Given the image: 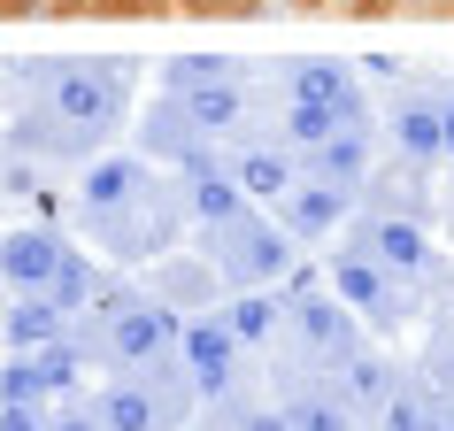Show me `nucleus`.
<instances>
[{
	"instance_id": "obj_21",
	"label": "nucleus",
	"mask_w": 454,
	"mask_h": 431,
	"mask_svg": "<svg viewBox=\"0 0 454 431\" xmlns=\"http://www.w3.org/2000/svg\"><path fill=\"white\" fill-rule=\"evenodd\" d=\"M54 431H108V416H100V401H77L54 416Z\"/></svg>"
},
{
	"instance_id": "obj_3",
	"label": "nucleus",
	"mask_w": 454,
	"mask_h": 431,
	"mask_svg": "<svg viewBox=\"0 0 454 431\" xmlns=\"http://www.w3.org/2000/svg\"><path fill=\"white\" fill-rule=\"evenodd\" d=\"M24 85H39V116L77 123V131L108 139V131L123 123V108H131V85H139V70H131V62L77 54V62H39V77H24Z\"/></svg>"
},
{
	"instance_id": "obj_17",
	"label": "nucleus",
	"mask_w": 454,
	"mask_h": 431,
	"mask_svg": "<svg viewBox=\"0 0 454 431\" xmlns=\"http://www.w3.org/2000/svg\"><path fill=\"white\" fill-rule=\"evenodd\" d=\"M231 332H239V347H262V339L278 332V301H270V293H239V301H231Z\"/></svg>"
},
{
	"instance_id": "obj_20",
	"label": "nucleus",
	"mask_w": 454,
	"mask_h": 431,
	"mask_svg": "<svg viewBox=\"0 0 454 431\" xmlns=\"http://www.w3.org/2000/svg\"><path fill=\"white\" fill-rule=\"evenodd\" d=\"M185 16H262V0H177Z\"/></svg>"
},
{
	"instance_id": "obj_19",
	"label": "nucleus",
	"mask_w": 454,
	"mask_h": 431,
	"mask_svg": "<svg viewBox=\"0 0 454 431\" xmlns=\"http://www.w3.org/2000/svg\"><path fill=\"white\" fill-rule=\"evenodd\" d=\"M154 8H177V0H70V16H154Z\"/></svg>"
},
{
	"instance_id": "obj_14",
	"label": "nucleus",
	"mask_w": 454,
	"mask_h": 431,
	"mask_svg": "<svg viewBox=\"0 0 454 431\" xmlns=\"http://www.w3.org/2000/svg\"><path fill=\"white\" fill-rule=\"evenodd\" d=\"M239 185L262 200V208H286V192L301 185V169L278 154V146H254V154H239Z\"/></svg>"
},
{
	"instance_id": "obj_5",
	"label": "nucleus",
	"mask_w": 454,
	"mask_h": 431,
	"mask_svg": "<svg viewBox=\"0 0 454 431\" xmlns=\"http://www.w3.org/2000/svg\"><path fill=\"white\" fill-rule=\"evenodd\" d=\"M169 93L192 108V123L200 131H231L239 123V108H247V93H239V77H231V62H208V54H185V62H169Z\"/></svg>"
},
{
	"instance_id": "obj_12",
	"label": "nucleus",
	"mask_w": 454,
	"mask_h": 431,
	"mask_svg": "<svg viewBox=\"0 0 454 431\" xmlns=\"http://www.w3.org/2000/svg\"><path fill=\"white\" fill-rule=\"evenodd\" d=\"M347 200H355V192L347 185H324V177H301V185L286 192V231H301V239H316V231H332L339 216H347Z\"/></svg>"
},
{
	"instance_id": "obj_2",
	"label": "nucleus",
	"mask_w": 454,
	"mask_h": 431,
	"mask_svg": "<svg viewBox=\"0 0 454 431\" xmlns=\"http://www.w3.org/2000/svg\"><path fill=\"white\" fill-rule=\"evenodd\" d=\"M77 339L108 370H146V362L185 355V309H169L162 293H139V286H100V301H93Z\"/></svg>"
},
{
	"instance_id": "obj_11",
	"label": "nucleus",
	"mask_w": 454,
	"mask_h": 431,
	"mask_svg": "<svg viewBox=\"0 0 454 431\" xmlns=\"http://www.w3.org/2000/svg\"><path fill=\"white\" fill-rule=\"evenodd\" d=\"M231 355H239V332L223 316H192L185 324V362H192V378H200V393H215V385L231 378Z\"/></svg>"
},
{
	"instance_id": "obj_10",
	"label": "nucleus",
	"mask_w": 454,
	"mask_h": 431,
	"mask_svg": "<svg viewBox=\"0 0 454 431\" xmlns=\"http://www.w3.org/2000/svg\"><path fill=\"white\" fill-rule=\"evenodd\" d=\"M301 169H309V177H324V185H347V192H355L362 169H370V131H362V123H347V131H332V139L301 146Z\"/></svg>"
},
{
	"instance_id": "obj_9",
	"label": "nucleus",
	"mask_w": 454,
	"mask_h": 431,
	"mask_svg": "<svg viewBox=\"0 0 454 431\" xmlns=\"http://www.w3.org/2000/svg\"><path fill=\"white\" fill-rule=\"evenodd\" d=\"M70 339V309L54 293H16L8 301V355H39V347H62Z\"/></svg>"
},
{
	"instance_id": "obj_18",
	"label": "nucleus",
	"mask_w": 454,
	"mask_h": 431,
	"mask_svg": "<svg viewBox=\"0 0 454 431\" xmlns=\"http://www.w3.org/2000/svg\"><path fill=\"white\" fill-rule=\"evenodd\" d=\"M385 431H447V416H431V401H416V393H393L385 401Z\"/></svg>"
},
{
	"instance_id": "obj_13",
	"label": "nucleus",
	"mask_w": 454,
	"mask_h": 431,
	"mask_svg": "<svg viewBox=\"0 0 454 431\" xmlns=\"http://www.w3.org/2000/svg\"><path fill=\"white\" fill-rule=\"evenodd\" d=\"M362 247H370V255H378L393 278H416V270H424V255H431V239L408 223V216H378V223L362 231Z\"/></svg>"
},
{
	"instance_id": "obj_4",
	"label": "nucleus",
	"mask_w": 454,
	"mask_h": 431,
	"mask_svg": "<svg viewBox=\"0 0 454 431\" xmlns=\"http://www.w3.org/2000/svg\"><path fill=\"white\" fill-rule=\"evenodd\" d=\"M286 239H293L286 216L239 208L231 223H208V270L223 278V286H239V293H270L278 278H286V263H293Z\"/></svg>"
},
{
	"instance_id": "obj_8",
	"label": "nucleus",
	"mask_w": 454,
	"mask_h": 431,
	"mask_svg": "<svg viewBox=\"0 0 454 431\" xmlns=\"http://www.w3.org/2000/svg\"><path fill=\"white\" fill-rule=\"evenodd\" d=\"M62 263H70V247L54 239V231H31V223H16L8 231V293H54V278H62Z\"/></svg>"
},
{
	"instance_id": "obj_16",
	"label": "nucleus",
	"mask_w": 454,
	"mask_h": 431,
	"mask_svg": "<svg viewBox=\"0 0 454 431\" xmlns=\"http://www.w3.org/2000/svg\"><path fill=\"white\" fill-rule=\"evenodd\" d=\"M286 424L293 431H355V401L347 393H286Z\"/></svg>"
},
{
	"instance_id": "obj_6",
	"label": "nucleus",
	"mask_w": 454,
	"mask_h": 431,
	"mask_svg": "<svg viewBox=\"0 0 454 431\" xmlns=\"http://www.w3.org/2000/svg\"><path fill=\"white\" fill-rule=\"evenodd\" d=\"M332 293L355 316H370V324H393V270H385L370 247H339L332 255Z\"/></svg>"
},
{
	"instance_id": "obj_7",
	"label": "nucleus",
	"mask_w": 454,
	"mask_h": 431,
	"mask_svg": "<svg viewBox=\"0 0 454 431\" xmlns=\"http://www.w3.org/2000/svg\"><path fill=\"white\" fill-rule=\"evenodd\" d=\"M347 301H324L316 286H301L293 293V332H301V347H309L316 362H339L347 370V355H355V324H347Z\"/></svg>"
},
{
	"instance_id": "obj_22",
	"label": "nucleus",
	"mask_w": 454,
	"mask_h": 431,
	"mask_svg": "<svg viewBox=\"0 0 454 431\" xmlns=\"http://www.w3.org/2000/svg\"><path fill=\"white\" fill-rule=\"evenodd\" d=\"M8 431H54V416H39L31 401H8Z\"/></svg>"
},
{
	"instance_id": "obj_23",
	"label": "nucleus",
	"mask_w": 454,
	"mask_h": 431,
	"mask_svg": "<svg viewBox=\"0 0 454 431\" xmlns=\"http://www.w3.org/2000/svg\"><path fill=\"white\" fill-rule=\"evenodd\" d=\"M408 0H347V16H362V24H378V16H401Z\"/></svg>"
},
{
	"instance_id": "obj_24",
	"label": "nucleus",
	"mask_w": 454,
	"mask_h": 431,
	"mask_svg": "<svg viewBox=\"0 0 454 431\" xmlns=\"http://www.w3.org/2000/svg\"><path fill=\"white\" fill-rule=\"evenodd\" d=\"M447 154H454V100H447Z\"/></svg>"
},
{
	"instance_id": "obj_25",
	"label": "nucleus",
	"mask_w": 454,
	"mask_h": 431,
	"mask_svg": "<svg viewBox=\"0 0 454 431\" xmlns=\"http://www.w3.org/2000/svg\"><path fill=\"white\" fill-rule=\"evenodd\" d=\"M293 8H332V0H293Z\"/></svg>"
},
{
	"instance_id": "obj_1",
	"label": "nucleus",
	"mask_w": 454,
	"mask_h": 431,
	"mask_svg": "<svg viewBox=\"0 0 454 431\" xmlns=\"http://www.w3.org/2000/svg\"><path fill=\"white\" fill-rule=\"evenodd\" d=\"M185 216H192V200H177L146 162H93L85 185H77V223H85V239H100L116 263L162 255V247L185 231Z\"/></svg>"
},
{
	"instance_id": "obj_15",
	"label": "nucleus",
	"mask_w": 454,
	"mask_h": 431,
	"mask_svg": "<svg viewBox=\"0 0 454 431\" xmlns=\"http://www.w3.org/2000/svg\"><path fill=\"white\" fill-rule=\"evenodd\" d=\"M393 139H401L408 162H431V154H447V108H424V100H408L401 116H393Z\"/></svg>"
}]
</instances>
